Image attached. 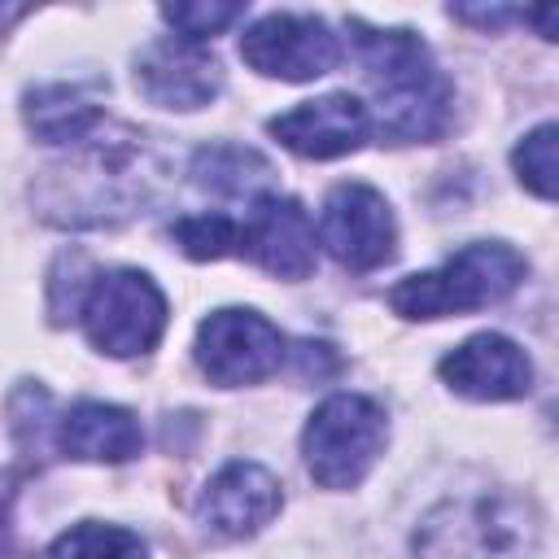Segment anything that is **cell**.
I'll return each instance as SVG.
<instances>
[{
  "label": "cell",
  "instance_id": "3",
  "mask_svg": "<svg viewBox=\"0 0 559 559\" xmlns=\"http://www.w3.org/2000/svg\"><path fill=\"white\" fill-rule=\"evenodd\" d=\"M542 511L528 493H472L437 502L415 528V559H528Z\"/></svg>",
  "mask_w": 559,
  "mask_h": 559
},
{
  "label": "cell",
  "instance_id": "5",
  "mask_svg": "<svg viewBox=\"0 0 559 559\" xmlns=\"http://www.w3.org/2000/svg\"><path fill=\"white\" fill-rule=\"evenodd\" d=\"M389 441L384 411L362 393H332L301 428L306 472L323 489H354Z\"/></svg>",
  "mask_w": 559,
  "mask_h": 559
},
{
  "label": "cell",
  "instance_id": "13",
  "mask_svg": "<svg viewBox=\"0 0 559 559\" xmlns=\"http://www.w3.org/2000/svg\"><path fill=\"white\" fill-rule=\"evenodd\" d=\"M266 131L293 148L297 157H314V162H328V157H345L354 153L367 131H371V114L358 96L349 92H328L319 100H301L297 109L280 114L266 122Z\"/></svg>",
  "mask_w": 559,
  "mask_h": 559
},
{
  "label": "cell",
  "instance_id": "16",
  "mask_svg": "<svg viewBox=\"0 0 559 559\" xmlns=\"http://www.w3.org/2000/svg\"><path fill=\"white\" fill-rule=\"evenodd\" d=\"M22 118L44 144H79L100 127V105L79 83H39L22 96Z\"/></svg>",
  "mask_w": 559,
  "mask_h": 559
},
{
  "label": "cell",
  "instance_id": "9",
  "mask_svg": "<svg viewBox=\"0 0 559 559\" xmlns=\"http://www.w3.org/2000/svg\"><path fill=\"white\" fill-rule=\"evenodd\" d=\"M319 240L345 271H376L397 253V223L371 183H336L323 201Z\"/></svg>",
  "mask_w": 559,
  "mask_h": 559
},
{
  "label": "cell",
  "instance_id": "12",
  "mask_svg": "<svg viewBox=\"0 0 559 559\" xmlns=\"http://www.w3.org/2000/svg\"><path fill=\"white\" fill-rule=\"evenodd\" d=\"M280 507H284V485L275 480V472H266L262 463L236 459L210 476V485L201 489L197 515L218 537H253L280 515Z\"/></svg>",
  "mask_w": 559,
  "mask_h": 559
},
{
  "label": "cell",
  "instance_id": "18",
  "mask_svg": "<svg viewBox=\"0 0 559 559\" xmlns=\"http://www.w3.org/2000/svg\"><path fill=\"white\" fill-rule=\"evenodd\" d=\"M48 559H148V546L122 524L83 520L48 546Z\"/></svg>",
  "mask_w": 559,
  "mask_h": 559
},
{
  "label": "cell",
  "instance_id": "1",
  "mask_svg": "<svg viewBox=\"0 0 559 559\" xmlns=\"http://www.w3.org/2000/svg\"><path fill=\"white\" fill-rule=\"evenodd\" d=\"M157 188V162L140 131L114 127V135H87L74 153L44 170L31 188L39 214L57 227H114L135 218Z\"/></svg>",
  "mask_w": 559,
  "mask_h": 559
},
{
  "label": "cell",
  "instance_id": "11",
  "mask_svg": "<svg viewBox=\"0 0 559 559\" xmlns=\"http://www.w3.org/2000/svg\"><path fill=\"white\" fill-rule=\"evenodd\" d=\"M441 380L472 402H511L533 389L528 354L502 332H476L437 362Z\"/></svg>",
  "mask_w": 559,
  "mask_h": 559
},
{
  "label": "cell",
  "instance_id": "8",
  "mask_svg": "<svg viewBox=\"0 0 559 559\" xmlns=\"http://www.w3.org/2000/svg\"><path fill=\"white\" fill-rule=\"evenodd\" d=\"M240 57L266 79L306 83L341 61V39L314 13H266L240 35Z\"/></svg>",
  "mask_w": 559,
  "mask_h": 559
},
{
  "label": "cell",
  "instance_id": "10",
  "mask_svg": "<svg viewBox=\"0 0 559 559\" xmlns=\"http://www.w3.org/2000/svg\"><path fill=\"white\" fill-rule=\"evenodd\" d=\"M240 253L275 280H306L314 271V223L301 201L262 192L240 223Z\"/></svg>",
  "mask_w": 559,
  "mask_h": 559
},
{
  "label": "cell",
  "instance_id": "17",
  "mask_svg": "<svg viewBox=\"0 0 559 559\" xmlns=\"http://www.w3.org/2000/svg\"><path fill=\"white\" fill-rule=\"evenodd\" d=\"M271 162L253 148H240V144H210L192 157V179L197 188L214 192V197H249L258 201L262 188L271 183Z\"/></svg>",
  "mask_w": 559,
  "mask_h": 559
},
{
  "label": "cell",
  "instance_id": "20",
  "mask_svg": "<svg viewBox=\"0 0 559 559\" xmlns=\"http://www.w3.org/2000/svg\"><path fill=\"white\" fill-rule=\"evenodd\" d=\"M175 245L197 258V262H210V258H227V253H240V223L223 218V214H188L175 223Z\"/></svg>",
  "mask_w": 559,
  "mask_h": 559
},
{
  "label": "cell",
  "instance_id": "4",
  "mask_svg": "<svg viewBox=\"0 0 559 559\" xmlns=\"http://www.w3.org/2000/svg\"><path fill=\"white\" fill-rule=\"evenodd\" d=\"M524 275H528V262L520 258V249H511L507 240H472L454 258H445L437 271H419L393 284L389 306L402 319L467 314L515 293Z\"/></svg>",
  "mask_w": 559,
  "mask_h": 559
},
{
  "label": "cell",
  "instance_id": "15",
  "mask_svg": "<svg viewBox=\"0 0 559 559\" xmlns=\"http://www.w3.org/2000/svg\"><path fill=\"white\" fill-rule=\"evenodd\" d=\"M57 445L70 459H92V463H127L140 454L144 432L140 419L127 406L114 402H74L57 419Z\"/></svg>",
  "mask_w": 559,
  "mask_h": 559
},
{
  "label": "cell",
  "instance_id": "14",
  "mask_svg": "<svg viewBox=\"0 0 559 559\" xmlns=\"http://www.w3.org/2000/svg\"><path fill=\"white\" fill-rule=\"evenodd\" d=\"M135 87L144 92V100H153L162 109H201L218 96L223 70H218L214 52L175 35V39H157L140 52Z\"/></svg>",
  "mask_w": 559,
  "mask_h": 559
},
{
  "label": "cell",
  "instance_id": "21",
  "mask_svg": "<svg viewBox=\"0 0 559 559\" xmlns=\"http://www.w3.org/2000/svg\"><path fill=\"white\" fill-rule=\"evenodd\" d=\"M162 17H166V26L179 31V39L201 44V39L227 31L231 22H240L245 17V4H214V0L210 4H166Z\"/></svg>",
  "mask_w": 559,
  "mask_h": 559
},
{
  "label": "cell",
  "instance_id": "2",
  "mask_svg": "<svg viewBox=\"0 0 559 559\" xmlns=\"http://www.w3.org/2000/svg\"><path fill=\"white\" fill-rule=\"evenodd\" d=\"M367 83L376 92V122L380 135L393 144H419L441 140L450 127L454 87L432 61L428 44L415 31H389L367 26L362 17H349Z\"/></svg>",
  "mask_w": 559,
  "mask_h": 559
},
{
  "label": "cell",
  "instance_id": "7",
  "mask_svg": "<svg viewBox=\"0 0 559 559\" xmlns=\"http://www.w3.org/2000/svg\"><path fill=\"white\" fill-rule=\"evenodd\" d=\"M284 362V336L280 328L245 306L214 310L197 328V367L210 376V384L236 389V384H258Z\"/></svg>",
  "mask_w": 559,
  "mask_h": 559
},
{
  "label": "cell",
  "instance_id": "19",
  "mask_svg": "<svg viewBox=\"0 0 559 559\" xmlns=\"http://www.w3.org/2000/svg\"><path fill=\"white\" fill-rule=\"evenodd\" d=\"M555 144H559V127H555V122H542V127H533V131L515 144V153H511V166H515L520 183H524L533 197H542V201H555V170H559Z\"/></svg>",
  "mask_w": 559,
  "mask_h": 559
},
{
  "label": "cell",
  "instance_id": "6",
  "mask_svg": "<svg viewBox=\"0 0 559 559\" xmlns=\"http://www.w3.org/2000/svg\"><path fill=\"white\" fill-rule=\"evenodd\" d=\"M79 319H83L92 349H100L109 358H135L162 341L166 297L144 271L114 266V271L92 275V284L79 301Z\"/></svg>",
  "mask_w": 559,
  "mask_h": 559
}]
</instances>
